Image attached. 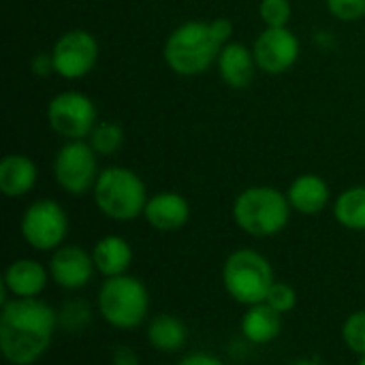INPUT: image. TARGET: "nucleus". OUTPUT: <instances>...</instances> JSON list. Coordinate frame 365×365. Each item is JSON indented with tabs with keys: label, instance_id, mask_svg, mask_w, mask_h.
I'll list each match as a JSON object with an SVG mask.
<instances>
[{
	"label": "nucleus",
	"instance_id": "5701e85b",
	"mask_svg": "<svg viewBox=\"0 0 365 365\" xmlns=\"http://www.w3.org/2000/svg\"><path fill=\"white\" fill-rule=\"evenodd\" d=\"M342 340L355 355H365V310H357L346 317L342 325Z\"/></svg>",
	"mask_w": 365,
	"mask_h": 365
},
{
	"label": "nucleus",
	"instance_id": "412c9836",
	"mask_svg": "<svg viewBox=\"0 0 365 365\" xmlns=\"http://www.w3.org/2000/svg\"><path fill=\"white\" fill-rule=\"evenodd\" d=\"M334 218L344 229L365 231V186H351L336 199Z\"/></svg>",
	"mask_w": 365,
	"mask_h": 365
},
{
	"label": "nucleus",
	"instance_id": "bb28decb",
	"mask_svg": "<svg viewBox=\"0 0 365 365\" xmlns=\"http://www.w3.org/2000/svg\"><path fill=\"white\" fill-rule=\"evenodd\" d=\"M32 73L34 75H38V77H47L49 73H56V68H53V58H51V53H45V51H41V53H36L34 58H32Z\"/></svg>",
	"mask_w": 365,
	"mask_h": 365
},
{
	"label": "nucleus",
	"instance_id": "0eeeda50",
	"mask_svg": "<svg viewBox=\"0 0 365 365\" xmlns=\"http://www.w3.org/2000/svg\"><path fill=\"white\" fill-rule=\"evenodd\" d=\"M21 237L34 250H58L68 233V216L64 207L51 199L30 203L19 222Z\"/></svg>",
	"mask_w": 365,
	"mask_h": 365
},
{
	"label": "nucleus",
	"instance_id": "a878e982",
	"mask_svg": "<svg viewBox=\"0 0 365 365\" xmlns=\"http://www.w3.org/2000/svg\"><path fill=\"white\" fill-rule=\"evenodd\" d=\"M327 9L340 21H357L365 17V0H327Z\"/></svg>",
	"mask_w": 365,
	"mask_h": 365
},
{
	"label": "nucleus",
	"instance_id": "4be33fe9",
	"mask_svg": "<svg viewBox=\"0 0 365 365\" xmlns=\"http://www.w3.org/2000/svg\"><path fill=\"white\" fill-rule=\"evenodd\" d=\"M124 143V130L115 122H101L90 133V145L98 156H113Z\"/></svg>",
	"mask_w": 365,
	"mask_h": 365
},
{
	"label": "nucleus",
	"instance_id": "9d476101",
	"mask_svg": "<svg viewBox=\"0 0 365 365\" xmlns=\"http://www.w3.org/2000/svg\"><path fill=\"white\" fill-rule=\"evenodd\" d=\"M51 58L60 77L81 79L94 68L98 60V43L88 30H68L53 43Z\"/></svg>",
	"mask_w": 365,
	"mask_h": 365
},
{
	"label": "nucleus",
	"instance_id": "f03ea898",
	"mask_svg": "<svg viewBox=\"0 0 365 365\" xmlns=\"http://www.w3.org/2000/svg\"><path fill=\"white\" fill-rule=\"evenodd\" d=\"M222 47L225 45L214 34L210 21H186L167 36L163 58L173 73L195 77L210 71L212 64L218 62Z\"/></svg>",
	"mask_w": 365,
	"mask_h": 365
},
{
	"label": "nucleus",
	"instance_id": "2eb2a0df",
	"mask_svg": "<svg viewBox=\"0 0 365 365\" xmlns=\"http://www.w3.org/2000/svg\"><path fill=\"white\" fill-rule=\"evenodd\" d=\"M47 280H49V269H45L38 261L17 259L6 267L2 284L13 297L30 299L43 293V289L47 287Z\"/></svg>",
	"mask_w": 365,
	"mask_h": 365
},
{
	"label": "nucleus",
	"instance_id": "b1692460",
	"mask_svg": "<svg viewBox=\"0 0 365 365\" xmlns=\"http://www.w3.org/2000/svg\"><path fill=\"white\" fill-rule=\"evenodd\" d=\"M291 2L289 0H261L259 15L265 28H287L291 19Z\"/></svg>",
	"mask_w": 365,
	"mask_h": 365
},
{
	"label": "nucleus",
	"instance_id": "393cba45",
	"mask_svg": "<svg viewBox=\"0 0 365 365\" xmlns=\"http://www.w3.org/2000/svg\"><path fill=\"white\" fill-rule=\"evenodd\" d=\"M265 304H269L274 310H278L280 314H287L291 312L295 306H297V293L291 284L287 282H274V287L269 289L267 293V299Z\"/></svg>",
	"mask_w": 365,
	"mask_h": 365
},
{
	"label": "nucleus",
	"instance_id": "f8f14e48",
	"mask_svg": "<svg viewBox=\"0 0 365 365\" xmlns=\"http://www.w3.org/2000/svg\"><path fill=\"white\" fill-rule=\"evenodd\" d=\"M94 259L81 246L68 244L53 250L49 261V276L51 280L66 291L83 289L94 274Z\"/></svg>",
	"mask_w": 365,
	"mask_h": 365
},
{
	"label": "nucleus",
	"instance_id": "39448f33",
	"mask_svg": "<svg viewBox=\"0 0 365 365\" xmlns=\"http://www.w3.org/2000/svg\"><path fill=\"white\" fill-rule=\"evenodd\" d=\"M272 263L252 248H240L231 252L222 265V284L231 299L244 306L263 304L274 287Z\"/></svg>",
	"mask_w": 365,
	"mask_h": 365
},
{
	"label": "nucleus",
	"instance_id": "aec40b11",
	"mask_svg": "<svg viewBox=\"0 0 365 365\" xmlns=\"http://www.w3.org/2000/svg\"><path fill=\"white\" fill-rule=\"evenodd\" d=\"M148 344L160 353H178L188 342V329L184 321L173 314H156L148 323Z\"/></svg>",
	"mask_w": 365,
	"mask_h": 365
},
{
	"label": "nucleus",
	"instance_id": "c756f323",
	"mask_svg": "<svg viewBox=\"0 0 365 365\" xmlns=\"http://www.w3.org/2000/svg\"><path fill=\"white\" fill-rule=\"evenodd\" d=\"M113 359H115V365H139V359L133 355L130 349H118Z\"/></svg>",
	"mask_w": 365,
	"mask_h": 365
},
{
	"label": "nucleus",
	"instance_id": "9b49d317",
	"mask_svg": "<svg viewBox=\"0 0 365 365\" xmlns=\"http://www.w3.org/2000/svg\"><path fill=\"white\" fill-rule=\"evenodd\" d=\"M252 53L263 73L282 75L297 62L299 41L289 28H265L252 45Z\"/></svg>",
	"mask_w": 365,
	"mask_h": 365
},
{
	"label": "nucleus",
	"instance_id": "ddd939ff",
	"mask_svg": "<svg viewBox=\"0 0 365 365\" xmlns=\"http://www.w3.org/2000/svg\"><path fill=\"white\" fill-rule=\"evenodd\" d=\"M143 218L148 225L156 231L169 233L182 229L190 218V205L188 201L178 192H158L148 199Z\"/></svg>",
	"mask_w": 365,
	"mask_h": 365
},
{
	"label": "nucleus",
	"instance_id": "f3484780",
	"mask_svg": "<svg viewBox=\"0 0 365 365\" xmlns=\"http://www.w3.org/2000/svg\"><path fill=\"white\" fill-rule=\"evenodd\" d=\"M38 178V169L32 158L26 154H6L0 160V192L4 197H24L28 195Z\"/></svg>",
	"mask_w": 365,
	"mask_h": 365
},
{
	"label": "nucleus",
	"instance_id": "7ed1b4c3",
	"mask_svg": "<svg viewBox=\"0 0 365 365\" xmlns=\"http://www.w3.org/2000/svg\"><path fill=\"white\" fill-rule=\"evenodd\" d=\"M291 203L272 186H250L233 201L235 225L252 237H274L289 225Z\"/></svg>",
	"mask_w": 365,
	"mask_h": 365
},
{
	"label": "nucleus",
	"instance_id": "1a4fd4ad",
	"mask_svg": "<svg viewBox=\"0 0 365 365\" xmlns=\"http://www.w3.org/2000/svg\"><path fill=\"white\" fill-rule=\"evenodd\" d=\"M96 152L86 141H66L53 158V178L68 195H83L98 180Z\"/></svg>",
	"mask_w": 365,
	"mask_h": 365
},
{
	"label": "nucleus",
	"instance_id": "c85d7f7f",
	"mask_svg": "<svg viewBox=\"0 0 365 365\" xmlns=\"http://www.w3.org/2000/svg\"><path fill=\"white\" fill-rule=\"evenodd\" d=\"M178 365H225L218 357L214 355H207V353H192V355H186Z\"/></svg>",
	"mask_w": 365,
	"mask_h": 365
},
{
	"label": "nucleus",
	"instance_id": "7c9ffc66",
	"mask_svg": "<svg viewBox=\"0 0 365 365\" xmlns=\"http://www.w3.org/2000/svg\"><path fill=\"white\" fill-rule=\"evenodd\" d=\"M357 365H365V355H361V357H359V361H357Z\"/></svg>",
	"mask_w": 365,
	"mask_h": 365
},
{
	"label": "nucleus",
	"instance_id": "6ab92c4d",
	"mask_svg": "<svg viewBox=\"0 0 365 365\" xmlns=\"http://www.w3.org/2000/svg\"><path fill=\"white\" fill-rule=\"evenodd\" d=\"M282 331V319L280 312L274 310L269 304H255L248 306L244 319H242V334L252 344H269L274 342Z\"/></svg>",
	"mask_w": 365,
	"mask_h": 365
},
{
	"label": "nucleus",
	"instance_id": "cd10ccee",
	"mask_svg": "<svg viewBox=\"0 0 365 365\" xmlns=\"http://www.w3.org/2000/svg\"><path fill=\"white\" fill-rule=\"evenodd\" d=\"M210 24H212V30H214V34L218 36V41H220L222 45H227L229 38L233 36V24H231L227 17H218V19H214V21H210Z\"/></svg>",
	"mask_w": 365,
	"mask_h": 365
},
{
	"label": "nucleus",
	"instance_id": "f257e3e1",
	"mask_svg": "<svg viewBox=\"0 0 365 365\" xmlns=\"http://www.w3.org/2000/svg\"><path fill=\"white\" fill-rule=\"evenodd\" d=\"M58 314L45 302L11 299L0 312V351L11 365L36 364L51 346Z\"/></svg>",
	"mask_w": 365,
	"mask_h": 365
},
{
	"label": "nucleus",
	"instance_id": "6e6552de",
	"mask_svg": "<svg viewBox=\"0 0 365 365\" xmlns=\"http://www.w3.org/2000/svg\"><path fill=\"white\" fill-rule=\"evenodd\" d=\"M47 122L66 141H83L96 126V107L81 92H60L47 105Z\"/></svg>",
	"mask_w": 365,
	"mask_h": 365
},
{
	"label": "nucleus",
	"instance_id": "a211bd4d",
	"mask_svg": "<svg viewBox=\"0 0 365 365\" xmlns=\"http://www.w3.org/2000/svg\"><path fill=\"white\" fill-rule=\"evenodd\" d=\"M92 259H94L96 272L103 274L105 278L122 276L128 272V267L133 263V248L124 237L107 235L94 244Z\"/></svg>",
	"mask_w": 365,
	"mask_h": 365
},
{
	"label": "nucleus",
	"instance_id": "dca6fc26",
	"mask_svg": "<svg viewBox=\"0 0 365 365\" xmlns=\"http://www.w3.org/2000/svg\"><path fill=\"white\" fill-rule=\"evenodd\" d=\"M329 197H331V192H329L327 182L314 173H304V175L295 178L287 190V199H289L291 207L306 216L321 214L327 207Z\"/></svg>",
	"mask_w": 365,
	"mask_h": 365
},
{
	"label": "nucleus",
	"instance_id": "423d86ee",
	"mask_svg": "<svg viewBox=\"0 0 365 365\" xmlns=\"http://www.w3.org/2000/svg\"><path fill=\"white\" fill-rule=\"evenodd\" d=\"M150 310V293L135 276L105 278L98 289V312L115 329L139 327Z\"/></svg>",
	"mask_w": 365,
	"mask_h": 365
},
{
	"label": "nucleus",
	"instance_id": "20e7f679",
	"mask_svg": "<svg viewBox=\"0 0 365 365\" xmlns=\"http://www.w3.org/2000/svg\"><path fill=\"white\" fill-rule=\"evenodd\" d=\"M92 192L101 214L118 222L135 220L143 214L148 203V190L143 180L126 167L103 169Z\"/></svg>",
	"mask_w": 365,
	"mask_h": 365
},
{
	"label": "nucleus",
	"instance_id": "4468645a",
	"mask_svg": "<svg viewBox=\"0 0 365 365\" xmlns=\"http://www.w3.org/2000/svg\"><path fill=\"white\" fill-rule=\"evenodd\" d=\"M218 73L222 81L233 90H246L257 73V60L252 49L242 43H227L218 56Z\"/></svg>",
	"mask_w": 365,
	"mask_h": 365
}]
</instances>
